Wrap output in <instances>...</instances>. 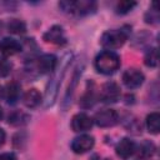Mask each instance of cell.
<instances>
[{
  "label": "cell",
  "mask_w": 160,
  "mask_h": 160,
  "mask_svg": "<svg viewBox=\"0 0 160 160\" xmlns=\"http://www.w3.org/2000/svg\"><path fill=\"white\" fill-rule=\"evenodd\" d=\"M71 59H72V55L71 54H66L61 60H60V64L58 62V66L56 69L51 72V78L49 80V82L46 84V89H45V95L42 98V101H44V105L45 108H49L51 105H54L55 100H56V96H58V91H59V88H60V84H61V80L71 62Z\"/></svg>",
  "instance_id": "obj_1"
},
{
  "label": "cell",
  "mask_w": 160,
  "mask_h": 160,
  "mask_svg": "<svg viewBox=\"0 0 160 160\" xmlns=\"http://www.w3.org/2000/svg\"><path fill=\"white\" fill-rule=\"evenodd\" d=\"M58 59L52 54H42L36 58H30L26 61L25 69L31 75H44L52 72L58 66Z\"/></svg>",
  "instance_id": "obj_2"
},
{
  "label": "cell",
  "mask_w": 160,
  "mask_h": 160,
  "mask_svg": "<svg viewBox=\"0 0 160 160\" xmlns=\"http://www.w3.org/2000/svg\"><path fill=\"white\" fill-rule=\"evenodd\" d=\"M130 31H131V28L126 25L120 29L106 30L105 32H102L100 38V44L105 50L114 51L115 49L121 48L126 42V40L129 39Z\"/></svg>",
  "instance_id": "obj_3"
},
{
  "label": "cell",
  "mask_w": 160,
  "mask_h": 160,
  "mask_svg": "<svg viewBox=\"0 0 160 160\" xmlns=\"http://www.w3.org/2000/svg\"><path fill=\"white\" fill-rule=\"evenodd\" d=\"M120 56L115 51L104 50L99 52L94 60V66L102 75H112L120 68Z\"/></svg>",
  "instance_id": "obj_4"
},
{
  "label": "cell",
  "mask_w": 160,
  "mask_h": 160,
  "mask_svg": "<svg viewBox=\"0 0 160 160\" xmlns=\"http://www.w3.org/2000/svg\"><path fill=\"white\" fill-rule=\"evenodd\" d=\"M59 8L68 14L85 16L96 11L98 4L92 0H76V1H60Z\"/></svg>",
  "instance_id": "obj_5"
},
{
  "label": "cell",
  "mask_w": 160,
  "mask_h": 160,
  "mask_svg": "<svg viewBox=\"0 0 160 160\" xmlns=\"http://www.w3.org/2000/svg\"><path fill=\"white\" fill-rule=\"evenodd\" d=\"M120 95H121L120 88L115 81H108L102 84L100 90L98 91V99L105 104L116 102L120 99Z\"/></svg>",
  "instance_id": "obj_6"
},
{
  "label": "cell",
  "mask_w": 160,
  "mask_h": 160,
  "mask_svg": "<svg viewBox=\"0 0 160 160\" xmlns=\"http://www.w3.org/2000/svg\"><path fill=\"white\" fill-rule=\"evenodd\" d=\"M92 120L100 128H111L119 122L120 116H119L116 110H114L111 108H105V109L99 110L95 114Z\"/></svg>",
  "instance_id": "obj_7"
},
{
  "label": "cell",
  "mask_w": 160,
  "mask_h": 160,
  "mask_svg": "<svg viewBox=\"0 0 160 160\" xmlns=\"http://www.w3.org/2000/svg\"><path fill=\"white\" fill-rule=\"evenodd\" d=\"M42 40L45 42H49V44H52V45H58V46H62V45H65L68 42L65 31H64L62 26H60V25H52L51 28H49L44 32Z\"/></svg>",
  "instance_id": "obj_8"
},
{
  "label": "cell",
  "mask_w": 160,
  "mask_h": 160,
  "mask_svg": "<svg viewBox=\"0 0 160 160\" xmlns=\"http://www.w3.org/2000/svg\"><path fill=\"white\" fill-rule=\"evenodd\" d=\"M94 145H95L94 136H91L89 134H81V135L74 138L70 146L75 154H85V152L90 151L94 148Z\"/></svg>",
  "instance_id": "obj_9"
},
{
  "label": "cell",
  "mask_w": 160,
  "mask_h": 160,
  "mask_svg": "<svg viewBox=\"0 0 160 160\" xmlns=\"http://www.w3.org/2000/svg\"><path fill=\"white\" fill-rule=\"evenodd\" d=\"M121 79H122L124 85L128 89H138V88H140L142 85V82L145 80V76L139 69L130 68V69L124 71Z\"/></svg>",
  "instance_id": "obj_10"
},
{
  "label": "cell",
  "mask_w": 160,
  "mask_h": 160,
  "mask_svg": "<svg viewBox=\"0 0 160 160\" xmlns=\"http://www.w3.org/2000/svg\"><path fill=\"white\" fill-rule=\"evenodd\" d=\"M94 125V120L91 116H89L88 114L85 112H78L72 116L71 119V122H70V126L72 129V131L75 132H84V131H88L92 128Z\"/></svg>",
  "instance_id": "obj_11"
},
{
  "label": "cell",
  "mask_w": 160,
  "mask_h": 160,
  "mask_svg": "<svg viewBox=\"0 0 160 160\" xmlns=\"http://www.w3.org/2000/svg\"><path fill=\"white\" fill-rule=\"evenodd\" d=\"M115 151L116 155L120 159H129L130 156H132L136 151V144L134 142V140H131L130 138H122L115 146Z\"/></svg>",
  "instance_id": "obj_12"
},
{
  "label": "cell",
  "mask_w": 160,
  "mask_h": 160,
  "mask_svg": "<svg viewBox=\"0 0 160 160\" xmlns=\"http://www.w3.org/2000/svg\"><path fill=\"white\" fill-rule=\"evenodd\" d=\"M82 70H84V64H79V65L75 68L74 72H72L71 80H70V82H69V85H68V89H66V91H65V96H64V100H62L64 108H66V105L70 104L71 98H72V95H74V91H75V89H76V86H78V82H79V80H80V76H81V74H82Z\"/></svg>",
  "instance_id": "obj_13"
},
{
  "label": "cell",
  "mask_w": 160,
  "mask_h": 160,
  "mask_svg": "<svg viewBox=\"0 0 160 160\" xmlns=\"http://www.w3.org/2000/svg\"><path fill=\"white\" fill-rule=\"evenodd\" d=\"M21 96H22L21 86L18 81H10L5 85L2 98H5V100L9 105H15L21 99Z\"/></svg>",
  "instance_id": "obj_14"
},
{
  "label": "cell",
  "mask_w": 160,
  "mask_h": 160,
  "mask_svg": "<svg viewBox=\"0 0 160 160\" xmlns=\"http://www.w3.org/2000/svg\"><path fill=\"white\" fill-rule=\"evenodd\" d=\"M22 50V44L14 38H4L0 40V52L4 56H12Z\"/></svg>",
  "instance_id": "obj_15"
},
{
  "label": "cell",
  "mask_w": 160,
  "mask_h": 160,
  "mask_svg": "<svg viewBox=\"0 0 160 160\" xmlns=\"http://www.w3.org/2000/svg\"><path fill=\"white\" fill-rule=\"evenodd\" d=\"M96 86L94 84V81H88L86 84V90L82 94V96L80 98V106L82 109H88L91 108L96 101H98V91H96Z\"/></svg>",
  "instance_id": "obj_16"
},
{
  "label": "cell",
  "mask_w": 160,
  "mask_h": 160,
  "mask_svg": "<svg viewBox=\"0 0 160 160\" xmlns=\"http://www.w3.org/2000/svg\"><path fill=\"white\" fill-rule=\"evenodd\" d=\"M21 99H22L24 105H25L28 109H35V108L39 106L40 102L42 101V96H41L40 91H39L38 89H35V88H31V89L26 90V91L22 94Z\"/></svg>",
  "instance_id": "obj_17"
},
{
  "label": "cell",
  "mask_w": 160,
  "mask_h": 160,
  "mask_svg": "<svg viewBox=\"0 0 160 160\" xmlns=\"http://www.w3.org/2000/svg\"><path fill=\"white\" fill-rule=\"evenodd\" d=\"M29 121H30V116L26 112L20 111V110H15V111L10 112L9 116H8V124L11 125V126H14V128L24 126Z\"/></svg>",
  "instance_id": "obj_18"
},
{
  "label": "cell",
  "mask_w": 160,
  "mask_h": 160,
  "mask_svg": "<svg viewBox=\"0 0 160 160\" xmlns=\"http://www.w3.org/2000/svg\"><path fill=\"white\" fill-rule=\"evenodd\" d=\"M145 125H146V129L150 134H154V135L159 134V131H160V114L158 111L150 112L146 116Z\"/></svg>",
  "instance_id": "obj_19"
},
{
  "label": "cell",
  "mask_w": 160,
  "mask_h": 160,
  "mask_svg": "<svg viewBox=\"0 0 160 160\" xmlns=\"http://www.w3.org/2000/svg\"><path fill=\"white\" fill-rule=\"evenodd\" d=\"M155 150H156V146L154 145V142H151L149 140H145L139 146L136 145V151L135 152H138L140 158L148 159V158H151L155 154Z\"/></svg>",
  "instance_id": "obj_20"
},
{
  "label": "cell",
  "mask_w": 160,
  "mask_h": 160,
  "mask_svg": "<svg viewBox=\"0 0 160 160\" xmlns=\"http://www.w3.org/2000/svg\"><path fill=\"white\" fill-rule=\"evenodd\" d=\"M6 29L11 34L21 35V34L26 32V24L20 19H10L6 22Z\"/></svg>",
  "instance_id": "obj_21"
},
{
  "label": "cell",
  "mask_w": 160,
  "mask_h": 160,
  "mask_svg": "<svg viewBox=\"0 0 160 160\" xmlns=\"http://www.w3.org/2000/svg\"><path fill=\"white\" fill-rule=\"evenodd\" d=\"M144 20H145L146 24H150V25H158V24H159L160 14H159L156 2H154V4L149 8V10L145 12V15H144Z\"/></svg>",
  "instance_id": "obj_22"
},
{
  "label": "cell",
  "mask_w": 160,
  "mask_h": 160,
  "mask_svg": "<svg viewBox=\"0 0 160 160\" xmlns=\"http://www.w3.org/2000/svg\"><path fill=\"white\" fill-rule=\"evenodd\" d=\"M136 5H138L136 1H129V0L119 1L116 4V6H115V12L116 14H120V15H125V14L130 12Z\"/></svg>",
  "instance_id": "obj_23"
},
{
  "label": "cell",
  "mask_w": 160,
  "mask_h": 160,
  "mask_svg": "<svg viewBox=\"0 0 160 160\" xmlns=\"http://www.w3.org/2000/svg\"><path fill=\"white\" fill-rule=\"evenodd\" d=\"M144 64L148 68H155L158 65V50L156 48H149L145 56H144Z\"/></svg>",
  "instance_id": "obj_24"
},
{
  "label": "cell",
  "mask_w": 160,
  "mask_h": 160,
  "mask_svg": "<svg viewBox=\"0 0 160 160\" xmlns=\"http://www.w3.org/2000/svg\"><path fill=\"white\" fill-rule=\"evenodd\" d=\"M11 69H12V65L11 62L5 59V58H1L0 59V78H6L10 75L11 72Z\"/></svg>",
  "instance_id": "obj_25"
},
{
  "label": "cell",
  "mask_w": 160,
  "mask_h": 160,
  "mask_svg": "<svg viewBox=\"0 0 160 160\" xmlns=\"http://www.w3.org/2000/svg\"><path fill=\"white\" fill-rule=\"evenodd\" d=\"M0 160H18L14 152H2L0 154Z\"/></svg>",
  "instance_id": "obj_26"
},
{
  "label": "cell",
  "mask_w": 160,
  "mask_h": 160,
  "mask_svg": "<svg viewBox=\"0 0 160 160\" xmlns=\"http://www.w3.org/2000/svg\"><path fill=\"white\" fill-rule=\"evenodd\" d=\"M5 140H6V132H5L4 129L0 128V148L5 144Z\"/></svg>",
  "instance_id": "obj_27"
},
{
  "label": "cell",
  "mask_w": 160,
  "mask_h": 160,
  "mask_svg": "<svg viewBox=\"0 0 160 160\" xmlns=\"http://www.w3.org/2000/svg\"><path fill=\"white\" fill-rule=\"evenodd\" d=\"M91 160H111V159H106V158H101L99 155H92Z\"/></svg>",
  "instance_id": "obj_28"
},
{
  "label": "cell",
  "mask_w": 160,
  "mask_h": 160,
  "mask_svg": "<svg viewBox=\"0 0 160 160\" xmlns=\"http://www.w3.org/2000/svg\"><path fill=\"white\" fill-rule=\"evenodd\" d=\"M2 118H4V111H2V109L0 108V121L2 120Z\"/></svg>",
  "instance_id": "obj_29"
},
{
  "label": "cell",
  "mask_w": 160,
  "mask_h": 160,
  "mask_svg": "<svg viewBox=\"0 0 160 160\" xmlns=\"http://www.w3.org/2000/svg\"><path fill=\"white\" fill-rule=\"evenodd\" d=\"M2 95H4V88L0 86V98H2Z\"/></svg>",
  "instance_id": "obj_30"
},
{
  "label": "cell",
  "mask_w": 160,
  "mask_h": 160,
  "mask_svg": "<svg viewBox=\"0 0 160 160\" xmlns=\"http://www.w3.org/2000/svg\"><path fill=\"white\" fill-rule=\"evenodd\" d=\"M1 29H2V22L0 21V31H1Z\"/></svg>",
  "instance_id": "obj_31"
}]
</instances>
